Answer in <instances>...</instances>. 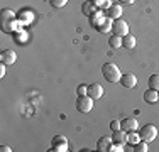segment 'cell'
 I'll list each match as a JSON object with an SVG mask.
<instances>
[{"label":"cell","instance_id":"cell-14","mask_svg":"<svg viewBox=\"0 0 159 152\" xmlns=\"http://www.w3.org/2000/svg\"><path fill=\"white\" fill-rule=\"evenodd\" d=\"M112 137H100L98 139V142H97V150H102V152H105V150H110V147H112Z\"/></svg>","mask_w":159,"mask_h":152},{"label":"cell","instance_id":"cell-25","mask_svg":"<svg viewBox=\"0 0 159 152\" xmlns=\"http://www.w3.org/2000/svg\"><path fill=\"white\" fill-rule=\"evenodd\" d=\"M49 3H51L52 7H56V9H61L68 3V0H49Z\"/></svg>","mask_w":159,"mask_h":152},{"label":"cell","instance_id":"cell-6","mask_svg":"<svg viewBox=\"0 0 159 152\" xmlns=\"http://www.w3.org/2000/svg\"><path fill=\"white\" fill-rule=\"evenodd\" d=\"M112 32L117 34V36H120V37H124L125 34H129V24L124 19H117L112 24Z\"/></svg>","mask_w":159,"mask_h":152},{"label":"cell","instance_id":"cell-24","mask_svg":"<svg viewBox=\"0 0 159 152\" xmlns=\"http://www.w3.org/2000/svg\"><path fill=\"white\" fill-rule=\"evenodd\" d=\"M134 150L135 152H147V150H149L147 142H146V140H139L137 144H134Z\"/></svg>","mask_w":159,"mask_h":152},{"label":"cell","instance_id":"cell-11","mask_svg":"<svg viewBox=\"0 0 159 152\" xmlns=\"http://www.w3.org/2000/svg\"><path fill=\"white\" fill-rule=\"evenodd\" d=\"M88 96H92L93 100H98V98L103 96V88H102V85H98V83H92V85H88Z\"/></svg>","mask_w":159,"mask_h":152},{"label":"cell","instance_id":"cell-27","mask_svg":"<svg viewBox=\"0 0 159 152\" xmlns=\"http://www.w3.org/2000/svg\"><path fill=\"white\" fill-rule=\"evenodd\" d=\"M122 128V122H119V120H112L110 122V130H120Z\"/></svg>","mask_w":159,"mask_h":152},{"label":"cell","instance_id":"cell-20","mask_svg":"<svg viewBox=\"0 0 159 152\" xmlns=\"http://www.w3.org/2000/svg\"><path fill=\"white\" fill-rule=\"evenodd\" d=\"M103 19H105V14L102 12V10H98V12H95L93 15H90V24H92V27H97Z\"/></svg>","mask_w":159,"mask_h":152},{"label":"cell","instance_id":"cell-22","mask_svg":"<svg viewBox=\"0 0 159 152\" xmlns=\"http://www.w3.org/2000/svg\"><path fill=\"white\" fill-rule=\"evenodd\" d=\"M147 85H149L151 90L159 91V74H151L149 79H147Z\"/></svg>","mask_w":159,"mask_h":152},{"label":"cell","instance_id":"cell-1","mask_svg":"<svg viewBox=\"0 0 159 152\" xmlns=\"http://www.w3.org/2000/svg\"><path fill=\"white\" fill-rule=\"evenodd\" d=\"M0 27L3 34H14L17 29H20V22H19L17 15L10 9H2L0 12Z\"/></svg>","mask_w":159,"mask_h":152},{"label":"cell","instance_id":"cell-13","mask_svg":"<svg viewBox=\"0 0 159 152\" xmlns=\"http://www.w3.org/2000/svg\"><path fill=\"white\" fill-rule=\"evenodd\" d=\"M112 24H113V20H112V19L110 17H107V15H105V19H103V20H102L100 22V24H98L97 25V30H98V32H100V34H105V32H110V30H112Z\"/></svg>","mask_w":159,"mask_h":152},{"label":"cell","instance_id":"cell-9","mask_svg":"<svg viewBox=\"0 0 159 152\" xmlns=\"http://www.w3.org/2000/svg\"><path fill=\"white\" fill-rule=\"evenodd\" d=\"M119 83L124 86V88H134V86L137 85V78H135V74H132V73H125V74H122V78H120Z\"/></svg>","mask_w":159,"mask_h":152},{"label":"cell","instance_id":"cell-26","mask_svg":"<svg viewBox=\"0 0 159 152\" xmlns=\"http://www.w3.org/2000/svg\"><path fill=\"white\" fill-rule=\"evenodd\" d=\"M86 93H88V85H78V88H76L78 96H83V95H86Z\"/></svg>","mask_w":159,"mask_h":152},{"label":"cell","instance_id":"cell-8","mask_svg":"<svg viewBox=\"0 0 159 152\" xmlns=\"http://www.w3.org/2000/svg\"><path fill=\"white\" fill-rule=\"evenodd\" d=\"M98 5H97V2L95 0H86V2H83V5H81V12L86 15V17H90V15H93L95 12H98Z\"/></svg>","mask_w":159,"mask_h":152},{"label":"cell","instance_id":"cell-30","mask_svg":"<svg viewBox=\"0 0 159 152\" xmlns=\"http://www.w3.org/2000/svg\"><path fill=\"white\" fill-rule=\"evenodd\" d=\"M135 0H119V3H134Z\"/></svg>","mask_w":159,"mask_h":152},{"label":"cell","instance_id":"cell-4","mask_svg":"<svg viewBox=\"0 0 159 152\" xmlns=\"http://www.w3.org/2000/svg\"><path fill=\"white\" fill-rule=\"evenodd\" d=\"M93 108V98L88 95H83V96L76 98V110L81 113H90Z\"/></svg>","mask_w":159,"mask_h":152},{"label":"cell","instance_id":"cell-10","mask_svg":"<svg viewBox=\"0 0 159 152\" xmlns=\"http://www.w3.org/2000/svg\"><path fill=\"white\" fill-rule=\"evenodd\" d=\"M105 15H107V17H110L112 20L120 19V15H122V7H120V3H112V5L105 10Z\"/></svg>","mask_w":159,"mask_h":152},{"label":"cell","instance_id":"cell-28","mask_svg":"<svg viewBox=\"0 0 159 152\" xmlns=\"http://www.w3.org/2000/svg\"><path fill=\"white\" fill-rule=\"evenodd\" d=\"M5 68H7V64H0V78H3L5 76Z\"/></svg>","mask_w":159,"mask_h":152},{"label":"cell","instance_id":"cell-15","mask_svg":"<svg viewBox=\"0 0 159 152\" xmlns=\"http://www.w3.org/2000/svg\"><path fill=\"white\" fill-rule=\"evenodd\" d=\"M139 128V122L135 118H125L122 120V130L125 132H132V130H137Z\"/></svg>","mask_w":159,"mask_h":152},{"label":"cell","instance_id":"cell-21","mask_svg":"<svg viewBox=\"0 0 159 152\" xmlns=\"http://www.w3.org/2000/svg\"><path fill=\"white\" fill-rule=\"evenodd\" d=\"M108 46H110L112 49H119V47H122V37L117 36V34L110 36V39H108Z\"/></svg>","mask_w":159,"mask_h":152},{"label":"cell","instance_id":"cell-16","mask_svg":"<svg viewBox=\"0 0 159 152\" xmlns=\"http://www.w3.org/2000/svg\"><path fill=\"white\" fill-rule=\"evenodd\" d=\"M17 19H19V22H20V25H22V24H24V25H27L29 22H32L34 15H32V12H29V10H24V9H22L20 12H19Z\"/></svg>","mask_w":159,"mask_h":152},{"label":"cell","instance_id":"cell-18","mask_svg":"<svg viewBox=\"0 0 159 152\" xmlns=\"http://www.w3.org/2000/svg\"><path fill=\"white\" fill-rule=\"evenodd\" d=\"M122 47H125V49H134L135 47V37L132 36L130 32L122 37Z\"/></svg>","mask_w":159,"mask_h":152},{"label":"cell","instance_id":"cell-17","mask_svg":"<svg viewBox=\"0 0 159 152\" xmlns=\"http://www.w3.org/2000/svg\"><path fill=\"white\" fill-rule=\"evenodd\" d=\"M144 101H146V103H156V101H159V91L149 88L144 93Z\"/></svg>","mask_w":159,"mask_h":152},{"label":"cell","instance_id":"cell-19","mask_svg":"<svg viewBox=\"0 0 159 152\" xmlns=\"http://www.w3.org/2000/svg\"><path fill=\"white\" fill-rule=\"evenodd\" d=\"M12 37H14V41H16L17 44H24L25 39H27V34H25V30L20 27V29H17L16 32L12 34Z\"/></svg>","mask_w":159,"mask_h":152},{"label":"cell","instance_id":"cell-5","mask_svg":"<svg viewBox=\"0 0 159 152\" xmlns=\"http://www.w3.org/2000/svg\"><path fill=\"white\" fill-rule=\"evenodd\" d=\"M51 150H54V152L68 150V139L64 135H54L51 140Z\"/></svg>","mask_w":159,"mask_h":152},{"label":"cell","instance_id":"cell-2","mask_svg":"<svg viewBox=\"0 0 159 152\" xmlns=\"http://www.w3.org/2000/svg\"><path fill=\"white\" fill-rule=\"evenodd\" d=\"M102 74L107 79L108 83H119L120 78H122V73H120V68L113 63H105L102 66Z\"/></svg>","mask_w":159,"mask_h":152},{"label":"cell","instance_id":"cell-12","mask_svg":"<svg viewBox=\"0 0 159 152\" xmlns=\"http://www.w3.org/2000/svg\"><path fill=\"white\" fill-rule=\"evenodd\" d=\"M112 142L113 144H127V132L125 130H113L112 132Z\"/></svg>","mask_w":159,"mask_h":152},{"label":"cell","instance_id":"cell-23","mask_svg":"<svg viewBox=\"0 0 159 152\" xmlns=\"http://www.w3.org/2000/svg\"><path fill=\"white\" fill-rule=\"evenodd\" d=\"M139 140H141V135H139V132H135V130H132V132H127V142L129 144H137Z\"/></svg>","mask_w":159,"mask_h":152},{"label":"cell","instance_id":"cell-31","mask_svg":"<svg viewBox=\"0 0 159 152\" xmlns=\"http://www.w3.org/2000/svg\"><path fill=\"white\" fill-rule=\"evenodd\" d=\"M95 2H98V0H95Z\"/></svg>","mask_w":159,"mask_h":152},{"label":"cell","instance_id":"cell-7","mask_svg":"<svg viewBox=\"0 0 159 152\" xmlns=\"http://www.w3.org/2000/svg\"><path fill=\"white\" fill-rule=\"evenodd\" d=\"M0 61H2L3 64H7V66H10V64H14L17 61V54L12 49H3V51L0 52Z\"/></svg>","mask_w":159,"mask_h":152},{"label":"cell","instance_id":"cell-3","mask_svg":"<svg viewBox=\"0 0 159 152\" xmlns=\"http://www.w3.org/2000/svg\"><path fill=\"white\" fill-rule=\"evenodd\" d=\"M139 135H141V140H146V142H152L157 137V128L156 125L152 123H146L144 127L139 130Z\"/></svg>","mask_w":159,"mask_h":152},{"label":"cell","instance_id":"cell-29","mask_svg":"<svg viewBox=\"0 0 159 152\" xmlns=\"http://www.w3.org/2000/svg\"><path fill=\"white\" fill-rule=\"evenodd\" d=\"M0 150H2V152H10L12 149H10L9 145H0Z\"/></svg>","mask_w":159,"mask_h":152}]
</instances>
